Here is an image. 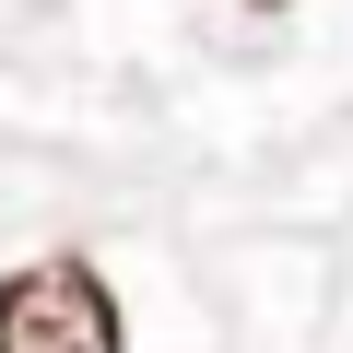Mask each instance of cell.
Masks as SVG:
<instances>
[{
  "label": "cell",
  "mask_w": 353,
  "mask_h": 353,
  "mask_svg": "<svg viewBox=\"0 0 353 353\" xmlns=\"http://www.w3.org/2000/svg\"><path fill=\"white\" fill-rule=\"evenodd\" d=\"M259 12H283V0H259Z\"/></svg>",
  "instance_id": "2"
},
{
  "label": "cell",
  "mask_w": 353,
  "mask_h": 353,
  "mask_svg": "<svg viewBox=\"0 0 353 353\" xmlns=\"http://www.w3.org/2000/svg\"><path fill=\"white\" fill-rule=\"evenodd\" d=\"M0 353H118V294L83 259H36L0 283Z\"/></svg>",
  "instance_id": "1"
}]
</instances>
